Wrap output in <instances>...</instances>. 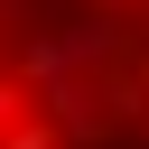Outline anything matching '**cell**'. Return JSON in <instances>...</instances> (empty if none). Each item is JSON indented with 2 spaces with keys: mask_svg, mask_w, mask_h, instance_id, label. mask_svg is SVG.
<instances>
[{
  "mask_svg": "<svg viewBox=\"0 0 149 149\" xmlns=\"http://www.w3.org/2000/svg\"><path fill=\"white\" fill-rule=\"evenodd\" d=\"M0 149H56V130H47V112H19V121L0 130Z\"/></svg>",
  "mask_w": 149,
  "mask_h": 149,
  "instance_id": "obj_2",
  "label": "cell"
},
{
  "mask_svg": "<svg viewBox=\"0 0 149 149\" xmlns=\"http://www.w3.org/2000/svg\"><path fill=\"white\" fill-rule=\"evenodd\" d=\"M19 112H28V84H19V74H0V130H9Z\"/></svg>",
  "mask_w": 149,
  "mask_h": 149,
  "instance_id": "obj_3",
  "label": "cell"
},
{
  "mask_svg": "<svg viewBox=\"0 0 149 149\" xmlns=\"http://www.w3.org/2000/svg\"><path fill=\"white\" fill-rule=\"evenodd\" d=\"M112 56H121V19L93 9V19H65V28L28 37V47L9 56V74H19V84H47V74H93V65H112Z\"/></svg>",
  "mask_w": 149,
  "mask_h": 149,
  "instance_id": "obj_1",
  "label": "cell"
}]
</instances>
